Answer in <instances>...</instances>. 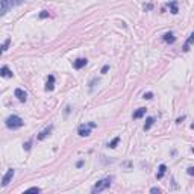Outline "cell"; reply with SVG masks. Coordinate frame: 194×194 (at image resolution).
Returning <instances> with one entry per match:
<instances>
[{
    "instance_id": "obj_20",
    "label": "cell",
    "mask_w": 194,
    "mask_h": 194,
    "mask_svg": "<svg viewBox=\"0 0 194 194\" xmlns=\"http://www.w3.org/2000/svg\"><path fill=\"white\" fill-rule=\"evenodd\" d=\"M41 190L38 188V187H32V188H29V190H26V193H40Z\"/></svg>"
},
{
    "instance_id": "obj_6",
    "label": "cell",
    "mask_w": 194,
    "mask_h": 194,
    "mask_svg": "<svg viewBox=\"0 0 194 194\" xmlns=\"http://www.w3.org/2000/svg\"><path fill=\"white\" fill-rule=\"evenodd\" d=\"M14 96H15L20 102H26V99H28V94H26V91H24V90H21V88H15Z\"/></svg>"
},
{
    "instance_id": "obj_27",
    "label": "cell",
    "mask_w": 194,
    "mask_h": 194,
    "mask_svg": "<svg viewBox=\"0 0 194 194\" xmlns=\"http://www.w3.org/2000/svg\"><path fill=\"white\" fill-rule=\"evenodd\" d=\"M150 193H158V194H159V193H161V188H158V187H153V188L150 190Z\"/></svg>"
},
{
    "instance_id": "obj_30",
    "label": "cell",
    "mask_w": 194,
    "mask_h": 194,
    "mask_svg": "<svg viewBox=\"0 0 194 194\" xmlns=\"http://www.w3.org/2000/svg\"><path fill=\"white\" fill-rule=\"evenodd\" d=\"M76 165H77V167H79V169H81V167H82V165H84V161H79V162H77V164H76Z\"/></svg>"
},
{
    "instance_id": "obj_26",
    "label": "cell",
    "mask_w": 194,
    "mask_h": 194,
    "mask_svg": "<svg viewBox=\"0 0 194 194\" xmlns=\"http://www.w3.org/2000/svg\"><path fill=\"white\" fill-rule=\"evenodd\" d=\"M97 82H99L97 79H93V81H91V84H90V90H93V88H94V85H96Z\"/></svg>"
},
{
    "instance_id": "obj_16",
    "label": "cell",
    "mask_w": 194,
    "mask_h": 194,
    "mask_svg": "<svg viewBox=\"0 0 194 194\" xmlns=\"http://www.w3.org/2000/svg\"><path fill=\"white\" fill-rule=\"evenodd\" d=\"M165 171H167V165L161 164L159 165V171H158V174H156V179H162V176L165 174Z\"/></svg>"
},
{
    "instance_id": "obj_8",
    "label": "cell",
    "mask_w": 194,
    "mask_h": 194,
    "mask_svg": "<svg viewBox=\"0 0 194 194\" xmlns=\"http://www.w3.org/2000/svg\"><path fill=\"white\" fill-rule=\"evenodd\" d=\"M193 44H194V32H193V33L190 35V37H188V40L185 41V44H183L182 50H183V52H188V50H190V47L193 46Z\"/></svg>"
},
{
    "instance_id": "obj_14",
    "label": "cell",
    "mask_w": 194,
    "mask_h": 194,
    "mask_svg": "<svg viewBox=\"0 0 194 194\" xmlns=\"http://www.w3.org/2000/svg\"><path fill=\"white\" fill-rule=\"evenodd\" d=\"M169 8H170V12H171V14H178V12H179L178 2H176V0H173V2L169 3Z\"/></svg>"
},
{
    "instance_id": "obj_12",
    "label": "cell",
    "mask_w": 194,
    "mask_h": 194,
    "mask_svg": "<svg viewBox=\"0 0 194 194\" xmlns=\"http://www.w3.org/2000/svg\"><path fill=\"white\" fill-rule=\"evenodd\" d=\"M0 5H2V9H0V15H5L8 12V9H9V2L8 0H0Z\"/></svg>"
},
{
    "instance_id": "obj_29",
    "label": "cell",
    "mask_w": 194,
    "mask_h": 194,
    "mask_svg": "<svg viewBox=\"0 0 194 194\" xmlns=\"http://www.w3.org/2000/svg\"><path fill=\"white\" fill-rule=\"evenodd\" d=\"M183 118H185V117H179L178 120H176V123H178V125H179V123H182V121H183Z\"/></svg>"
},
{
    "instance_id": "obj_18",
    "label": "cell",
    "mask_w": 194,
    "mask_h": 194,
    "mask_svg": "<svg viewBox=\"0 0 194 194\" xmlns=\"http://www.w3.org/2000/svg\"><path fill=\"white\" fill-rule=\"evenodd\" d=\"M9 42H11V40H9V38H8V40H5L3 46H2V52H6V50H8V47H9Z\"/></svg>"
},
{
    "instance_id": "obj_22",
    "label": "cell",
    "mask_w": 194,
    "mask_h": 194,
    "mask_svg": "<svg viewBox=\"0 0 194 194\" xmlns=\"http://www.w3.org/2000/svg\"><path fill=\"white\" fill-rule=\"evenodd\" d=\"M23 3V0H11V2H9V5L11 6H15V5H21Z\"/></svg>"
},
{
    "instance_id": "obj_23",
    "label": "cell",
    "mask_w": 194,
    "mask_h": 194,
    "mask_svg": "<svg viewBox=\"0 0 194 194\" xmlns=\"http://www.w3.org/2000/svg\"><path fill=\"white\" fill-rule=\"evenodd\" d=\"M108 70H109V65H103V68H102V72H100V73H102V74H106V73H108Z\"/></svg>"
},
{
    "instance_id": "obj_2",
    "label": "cell",
    "mask_w": 194,
    "mask_h": 194,
    "mask_svg": "<svg viewBox=\"0 0 194 194\" xmlns=\"http://www.w3.org/2000/svg\"><path fill=\"white\" fill-rule=\"evenodd\" d=\"M111 178H105V179H102V181H99L94 187L91 188V193L93 194H96V193H100V191H103V190H106V188H109L111 187Z\"/></svg>"
},
{
    "instance_id": "obj_24",
    "label": "cell",
    "mask_w": 194,
    "mask_h": 194,
    "mask_svg": "<svg viewBox=\"0 0 194 194\" xmlns=\"http://www.w3.org/2000/svg\"><path fill=\"white\" fill-rule=\"evenodd\" d=\"M187 173H188L190 176H194V167H188V169H187Z\"/></svg>"
},
{
    "instance_id": "obj_13",
    "label": "cell",
    "mask_w": 194,
    "mask_h": 194,
    "mask_svg": "<svg viewBox=\"0 0 194 194\" xmlns=\"http://www.w3.org/2000/svg\"><path fill=\"white\" fill-rule=\"evenodd\" d=\"M146 108H139V109H137L135 112H134V115H132V117H134V120H138V118H141V117H144L146 115Z\"/></svg>"
},
{
    "instance_id": "obj_4",
    "label": "cell",
    "mask_w": 194,
    "mask_h": 194,
    "mask_svg": "<svg viewBox=\"0 0 194 194\" xmlns=\"http://www.w3.org/2000/svg\"><path fill=\"white\" fill-rule=\"evenodd\" d=\"M14 174H15V170H14V169H9V170L6 171V174L3 176V179H2V187H6V185L12 181Z\"/></svg>"
},
{
    "instance_id": "obj_25",
    "label": "cell",
    "mask_w": 194,
    "mask_h": 194,
    "mask_svg": "<svg viewBox=\"0 0 194 194\" xmlns=\"http://www.w3.org/2000/svg\"><path fill=\"white\" fill-rule=\"evenodd\" d=\"M30 144H32V141H28L23 147H24V150H30Z\"/></svg>"
},
{
    "instance_id": "obj_19",
    "label": "cell",
    "mask_w": 194,
    "mask_h": 194,
    "mask_svg": "<svg viewBox=\"0 0 194 194\" xmlns=\"http://www.w3.org/2000/svg\"><path fill=\"white\" fill-rule=\"evenodd\" d=\"M38 17L40 18H47V17H50V14H49V11H41Z\"/></svg>"
},
{
    "instance_id": "obj_28",
    "label": "cell",
    "mask_w": 194,
    "mask_h": 194,
    "mask_svg": "<svg viewBox=\"0 0 194 194\" xmlns=\"http://www.w3.org/2000/svg\"><path fill=\"white\" fill-rule=\"evenodd\" d=\"M152 8H153V6H152L150 3H149V5H144V9H147V11H150V9H152Z\"/></svg>"
},
{
    "instance_id": "obj_31",
    "label": "cell",
    "mask_w": 194,
    "mask_h": 194,
    "mask_svg": "<svg viewBox=\"0 0 194 194\" xmlns=\"http://www.w3.org/2000/svg\"><path fill=\"white\" fill-rule=\"evenodd\" d=\"M191 129H193V130H194V121H193V123H191Z\"/></svg>"
},
{
    "instance_id": "obj_15",
    "label": "cell",
    "mask_w": 194,
    "mask_h": 194,
    "mask_svg": "<svg viewBox=\"0 0 194 194\" xmlns=\"http://www.w3.org/2000/svg\"><path fill=\"white\" fill-rule=\"evenodd\" d=\"M155 123V117H147L146 118V123H144V130H149Z\"/></svg>"
},
{
    "instance_id": "obj_5",
    "label": "cell",
    "mask_w": 194,
    "mask_h": 194,
    "mask_svg": "<svg viewBox=\"0 0 194 194\" xmlns=\"http://www.w3.org/2000/svg\"><path fill=\"white\" fill-rule=\"evenodd\" d=\"M86 64H88V59H86V58H77L76 61H73V67H74L76 70L84 68Z\"/></svg>"
},
{
    "instance_id": "obj_3",
    "label": "cell",
    "mask_w": 194,
    "mask_h": 194,
    "mask_svg": "<svg viewBox=\"0 0 194 194\" xmlns=\"http://www.w3.org/2000/svg\"><path fill=\"white\" fill-rule=\"evenodd\" d=\"M94 127H97L96 123H86V125L79 126L77 134H79V137H90L91 135V129H94Z\"/></svg>"
},
{
    "instance_id": "obj_9",
    "label": "cell",
    "mask_w": 194,
    "mask_h": 194,
    "mask_svg": "<svg viewBox=\"0 0 194 194\" xmlns=\"http://www.w3.org/2000/svg\"><path fill=\"white\" fill-rule=\"evenodd\" d=\"M53 88H55V76L53 74H49L47 84H46V91H52Z\"/></svg>"
},
{
    "instance_id": "obj_1",
    "label": "cell",
    "mask_w": 194,
    "mask_h": 194,
    "mask_svg": "<svg viewBox=\"0 0 194 194\" xmlns=\"http://www.w3.org/2000/svg\"><path fill=\"white\" fill-rule=\"evenodd\" d=\"M5 123H6V127H8V129H11V130L20 129V127H23V125H24L23 118L18 117V115H9V117L5 120Z\"/></svg>"
},
{
    "instance_id": "obj_7",
    "label": "cell",
    "mask_w": 194,
    "mask_h": 194,
    "mask_svg": "<svg viewBox=\"0 0 194 194\" xmlns=\"http://www.w3.org/2000/svg\"><path fill=\"white\" fill-rule=\"evenodd\" d=\"M52 130H53V126H49V127H46L44 130H41L40 134H38L37 139H38V141H42L44 138H47V137L50 135V132H52Z\"/></svg>"
},
{
    "instance_id": "obj_21",
    "label": "cell",
    "mask_w": 194,
    "mask_h": 194,
    "mask_svg": "<svg viewBox=\"0 0 194 194\" xmlns=\"http://www.w3.org/2000/svg\"><path fill=\"white\" fill-rule=\"evenodd\" d=\"M143 97H144L146 100H150V99H153V93H144Z\"/></svg>"
},
{
    "instance_id": "obj_10",
    "label": "cell",
    "mask_w": 194,
    "mask_h": 194,
    "mask_svg": "<svg viewBox=\"0 0 194 194\" xmlns=\"http://www.w3.org/2000/svg\"><path fill=\"white\" fill-rule=\"evenodd\" d=\"M0 76H2V77H12L14 73L9 70V67H8V65H3L2 68H0Z\"/></svg>"
},
{
    "instance_id": "obj_32",
    "label": "cell",
    "mask_w": 194,
    "mask_h": 194,
    "mask_svg": "<svg viewBox=\"0 0 194 194\" xmlns=\"http://www.w3.org/2000/svg\"><path fill=\"white\" fill-rule=\"evenodd\" d=\"M191 152H193V153H194V147H193V149H191Z\"/></svg>"
},
{
    "instance_id": "obj_17",
    "label": "cell",
    "mask_w": 194,
    "mask_h": 194,
    "mask_svg": "<svg viewBox=\"0 0 194 194\" xmlns=\"http://www.w3.org/2000/svg\"><path fill=\"white\" fill-rule=\"evenodd\" d=\"M118 143H120V137H115V138H114V139L111 141V143L108 144V147H111V149H115Z\"/></svg>"
},
{
    "instance_id": "obj_11",
    "label": "cell",
    "mask_w": 194,
    "mask_h": 194,
    "mask_svg": "<svg viewBox=\"0 0 194 194\" xmlns=\"http://www.w3.org/2000/svg\"><path fill=\"white\" fill-rule=\"evenodd\" d=\"M162 40H164L165 42H169V44H173V42L176 41L173 32H167V33H164V35H162Z\"/></svg>"
}]
</instances>
